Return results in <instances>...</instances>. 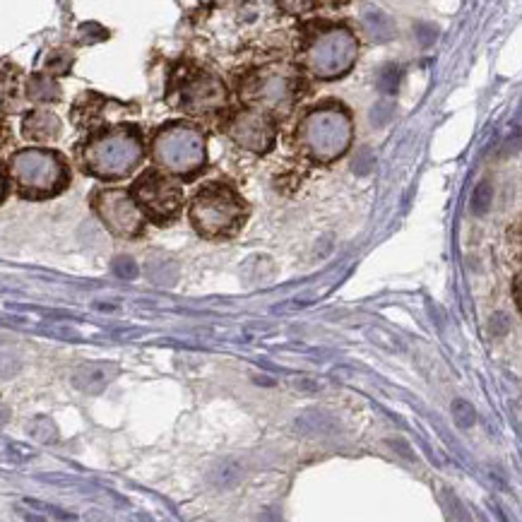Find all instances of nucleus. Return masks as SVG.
Segmentation results:
<instances>
[{
	"label": "nucleus",
	"mask_w": 522,
	"mask_h": 522,
	"mask_svg": "<svg viewBox=\"0 0 522 522\" xmlns=\"http://www.w3.org/2000/svg\"><path fill=\"white\" fill-rule=\"evenodd\" d=\"M140 159V142L130 132H108L84 149V161L99 176H123Z\"/></svg>",
	"instance_id": "f257e3e1"
},
{
	"label": "nucleus",
	"mask_w": 522,
	"mask_h": 522,
	"mask_svg": "<svg viewBox=\"0 0 522 522\" xmlns=\"http://www.w3.org/2000/svg\"><path fill=\"white\" fill-rule=\"evenodd\" d=\"M10 166L17 183L27 193H51L63 181V164L56 154L44 149L17 152Z\"/></svg>",
	"instance_id": "f03ea898"
},
{
	"label": "nucleus",
	"mask_w": 522,
	"mask_h": 522,
	"mask_svg": "<svg viewBox=\"0 0 522 522\" xmlns=\"http://www.w3.org/2000/svg\"><path fill=\"white\" fill-rule=\"evenodd\" d=\"M193 222L200 232L220 234L236 227V215H239V203L224 188H210L200 193L195 205H193Z\"/></svg>",
	"instance_id": "7ed1b4c3"
},
{
	"label": "nucleus",
	"mask_w": 522,
	"mask_h": 522,
	"mask_svg": "<svg viewBox=\"0 0 522 522\" xmlns=\"http://www.w3.org/2000/svg\"><path fill=\"white\" fill-rule=\"evenodd\" d=\"M157 159L166 164L174 171H183V169H193L203 157V144L200 137L193 130H166L157 137L154 142Z\"/></svg>",
	"instance_id": "20e7f679"
},
{
	"label": "nucleus",
	"mask_w": 522,
	"mask_h": 522,
	"mask_svg": "<svg viewBox=\"0 0 522 522\" xmlns=\"http://www.w3.org/2000/svg\"><path fill=\"white\" fill-rule=\"evenodd\" d=\"M96 210H99L101 220L108 224V229H113L116 234L132 236L142 227V217H140L137 208L132 205V200L120 191H106L96 198Z\"/></svg>",
	"instance_id": "39448f33"
},
{
	"label": "nucleus",
	"mask_w": 522,
	"mask_h": 522,
	"mask_svg": "<svg viewBox=\"0 0 522 522\" xmlns=\"http://www.w3.org/2000/svg\"><path fill=\"white\" fill-rule=\"evenodd\" d=\"M140 203L154 217H169L181 205V188L159 174H144L135 188Z\"/></svg>",
	"instance_id": "423d86ee"
},
{
	"label": "nucleus",
	"mask_w": 522,
	"mask_h": 522,
	"mask_svg": "<svg viewBox=\"0 0 522 522\" xmlns=\"http://www.w3.org/2000/svg\"><path fill=\"white\" fill-rule=\"evenodd\" d=\"M311 123L315 125H308L306 128L311 132V147L318 152V154H323V149H332V154H339V152L344 149V142H347L349 137V130H347V120H344L342 125L335 123V113H315L311 116Z\"/></svg>",
	"instance_id": "0eeeda50"
},
{
	"label": "nucleus",
	"mask_w": 522,
	"mask_h": 522,
	"mask_svg": "<svg viewBox=\"0 0 522 522\" xmlns=\"http://www.w3.org/2000/svg\"><path fill=\"white\" fill-rule=\"evenodd\" d=\"M118 368L113 363H99V361H89L82 363L72 371V385L80 392L87 395H99L106 390V385L116 378Z\"/></svg>",
	"instance_id": "6e6552de"
},
{
	"label": "nucleus",
	"mask_w": 522,
	"mask_h": 522,
	"mask_svg": "<svg viewBox=\"0 0 522 522\" xmlns=\"http://www.w3.org/2000/svg\"><path fill=\"white\" fill-rule=\"evenodd\" d=\"M232 135L236 142L246 144L251 149H263L265 142H270V125L258 113L244 111L232 123Z\"/></svg>",
	"instance_id": "1a4fd4ad"
},
{
	"label": "nucleus",
	"mask_w": 522,
	"mask_h": 522,
	"mask_svg": "<svg viewBox=\"0 0 522 522\" xmlns=\"http://www.w3.org/2000/svg\"><path fill=\"white\" fill-rule=\"evenodd\" d=\"M294 429L308 438H330V436L339 433V421L323 409H308L296 416Z\"/></svg>",
	"instance_id": "9d476101"
},
{
	"label": "nucleus",
	"mask_w": 522,
	"mask_h": 522,
	"mask_svg": "<svg viewBox=\"0 0 522 522\" xmlns=\"http://www.w3.org/2000/svg\"><path fill=\"white\" fill-rule=\"evenodd\" d=\"M246 477V463L239 458H222L217 460L215 465L210 467L208 472V479L212 487L227 491V489H234L236 484H241V479Z\"/></svg>",
	"instance_id": "9b49d317"
},
{
	"label": "nucleus",
	"mask_w": 522,
	"mask_h": 522,
	"mask_svg": "<svg viewBox=\"0 0 522 522\" xmlns=\"http://www.w3.org/2000/svg\"><path fill=\"white\" fill-rule=\"evenodd\" d=\"M60 130V120L48 111H34L24 120V135L32 140H53Z\"/></svg>",
	"instance_id": "f8f14e48"
},
{
	"label": "nucleus",
	"mask_w": 522,
	"mask_h": 522,
	"mask_svg": "<svg viewBox=\"0 0 522 522\" xmlns=\"http://www.w3.org/2000/svg\"><path fill=\"white\" fill-rule=\"evenodd\" d=\"M144 275H147L149 282L159 284V287H174L178 282V265L171 258L152 256L144 265Z\"/></svg>",
	"instance_id": "ddd939ff"
},
{
	"label": "nucleus",
	"mask_w": 522,
	"mask_h": 522,
	"mask_svg": "<svg viewBox=\"0 0 522 522\" xmlns=\"http://www.w3.org/2000/svg\"><path fill=\"white\" fill-rule=\"evenodd\" d=\"M27 433L32 436L34 441L44 443V446H56L60 438V431L56 426L51 416H36L27 424Z\"/></svg>",
	"instance_id": "4468645a"
},
{
	"label": "nucleus",
	"mask_w": 522,
	"mask_h": 522,
	"mask_svg": "<svg viewBox=\"0 0 522 522\" xmlns=\"http://www.w3.org/2000/svg\"><path fill=\"white\" fill-rule=\"evenodd\" d=\"M29 96L34 101H56L60 92H58V84L53 80H48L44 75H36L29 80Z\"/></svg>",
	"instance_id": "2eb2a0df"
},
{
	"label": "nucleus",
	"mask_w": 522,
	"mask_h": 522,
	"mask_svg": "<svg viewBox=\"0 0 522 522\" xmlns=\"http://www.w3.org/2000/svg\"><path fill=\"white\" fill-rule=\"evenodd\" d=\"M491 203H494V188H491L489 181H482V183H477V188L472 191L470 208L475 215H487L491 210Z\"/></svg>",
	"instance_id": "dca6fc26"
},
{
	"label": "nucleus",
	"mask_w": 522,
	"mask_h": 522,
	"mask_svg": "<svg viewBox=\"0 0 522 522\" xmlns=\"http://www.w3.org/2000/svg\"><path fill=\"white\" fill-rule=\"evenodd\" d=\"M363 20H366L368 32H371L375 39H387V36H390L392 24H390V20H387L385 12L371 10V12H366V17H363Z\"/></svg>",
	"instance_id": "f3484780"
},
{
	"label": "nucleus",
	"mask_w": 522,
	"mask_h": 522,
	"mask_svg": "<svg viewBox=\"0 0 522 522\" xmlns=\"http://www.w3.org/2000/svg\"><path fill=\"white\" fill-rule=\"evenodd\" d=\"M453 419L455 424H458L460 429H472L477 424V409L472 402H467V399H455L453 402Z\"/></svg>",
	"instance_id": "a211bd4d"
},
{
	"label": "nucleus",
	"mask_w": 522,
	"mask_h": 522,
	"mask_svg": "<svg viewBox=\"0 0 522 522\" xmlns=\"http://www.w3.org/2000/svg\"><path fill=\"white\" fill-rule=\"evenodd\" d=\"M20 368H22V361L15 351L8 347L0 349V375H3V378H12Z\"/></svg>",
	"instance_id": "6ab92c4d"
},
{
	"label": "nucleus",
	"mask_w": 522,
	"mask_h": 522,
	"mask_svg": "<svg viewBox=\"0 0 522 522\" xmlns=\"http://www.w3.org/2000/svg\"><path fill=\"white\" fill-rule=\"evenodd\" d=\"M397 84H399V68H397V65H385V68L380 70V75H378L380 92H385V94L397 92Z\"/></svg>",
	"instance_id": "aec40b11"
},
{
	"label": "nucleus",
	"mask_w": 522,
	"mask_h": 522,
	"mask_svg": "<svg viewBox=\"0 0 522 522\" xmlns=\"http://www.w3.org/2000/svg\"><path fill=\"white\" fill-rule=\"evenodd\" d=\"M443 496H446V506H448V511H450L453 522H472L470 513H467V508L463 506V501H460L453 491H446Z\"/></svg>",
	"instance_id": "412c9836"
},
{
	"label": "nucleus",
	"mask_w": 522,
	"mask_h": 522,
	"mask_svg": "<svg viewBox=\"0 0 522 522\" xmlns=\"http://www.w3.org/2000/svg\"><path fill=\"white\" fill-rule=\"evenodd\" d=\"M113 272L120 277V279H135L137 277V263L128 256H118L116 260H113Z\"/></svg>",
	"instance_id": "4be33fe9"
},
{
	"label": "nucleus",
	"mask_w": 522,
	"mask_h": 522,
	"mask_svg": "<svg viewBox=\"0 0 522 522\" xmlns=\"http://www.w3.org/2000/svg\"><path fill=\"white\" fill-rule=\"evenodd\" d=\"M8 455H10V460H15V463H29V460L36 458V450L29 446H24V443H10Z\"/></svg>",
	"instance_id": "5701e85b"
},
{
	"label": "nucleus",
	"mask_w": 522,
	"mask_h": 522,
	"mask_svg": "<svg viewBox=\"0 0 522 522\" xmlns=\"http://www.w3.org/2000/svg\"><path fill=\"white\" fill-rule=\"evenodd\" d=\"M72 63V58L68 56V53L63 51H53L51 56L46 58V70H53V72H68Z\"/></svg>",
	"instance_id": "b1692460"
},
{
	"label": "nucleus",
	"mask_w": 522,
	"mask_h": 522,
	"mask_svg": "<svg viewBox=\"0 0 522 522\" xmlns=\"http://www.w3.org/2000/svg\"><path fill=\"white\" fill-rule=\"evenodd\" d=\"M373 166H375V157H373V152L368 149V147L359 149V154H356V159H354V171L359 174V176H363V174L371 171Z\"/></svg>",
	"instance_id": "393cba45"
},
{
	"label": "nucleus",
	"mask_w": 522,
	"mask_h": 522,
	"mask_svg": "<svg viewBox=\"0 0 522 522\" xmlns=\"http://www.w3.org/2000/svg\"><path fill=\"white\" fill-rule=\"evenodd\" d=\"M390 118H392V104H387V101H383V104L373 106V111H371V123L375 125V128H383V125H385Z\"/></svg>",
	"instance_id": "a878e982"
},
{
	"label": "nucleus",
	"mask_w": 522,
	"mask_h": 522,
	"mask_svg": "<svg viewBox=\"0 0 522 522\" xmlns=\"http://www.w3.org/2000/svg\"><path fill=\"white\" fill-rule=\"evenodd\" d=\"M24 503H27V506H32V508H36V511H44V513H51V515H56V518H58V520H63V522H70V520H75V518H72L70 513L60 511V508H53V506H48V503H41V501H34V499H24Z\"/></svg>",
	"instance_id": "bb28decb"
},
{
	"label": "nucleus",
	"mask_w": 522,
	"mask_h": 522,
	"mask_svg": "<svg viewBox=\"0 0 522 522\" xmlns=\"http://www.w3.org/2000/svg\"><path fill=\"white\" fill-rule=\"evenodd\" d=\"M416 36H419V41H421L424 46H429V44H433V41H436L438 32H436V27H431V24H419Z\"/></svg>",
	"instance_id": "cd10ccee"
},
{
	"label": "nucleus",
	"mask_w": 522,
	"mask_h": 522,
	"mask_svg": "<svg viewBox=\"0 0 522 522\" xmlns=\"http://www.w3.org/2000/svg\"><path fill=\"white\" fill-rule=\"evenodd\" d=\"M258 522H284V518H282V511H279V508H275V506L263 508V513H260Z\"/></svg>",
	"instance_id": "c85d7f7f"
},
{
	"label": "nucleus",
	"mask_w": 522,
	"mask_h": 522,
	"mask_svg": "<svg viewBox=\"0 0 522 522\" xmlns=\"http://www.w3.org/2000/svg\"><path fill=\"white\" fill-rule=\"evenodd\" d=\"M387 446L395 448V450H399L407 460H414V453H412V448L407 446V443H404L402 438H392V441H387Z\"/></svg>",
	"instance_id": "c756f323"
},
{
	"label": "nucleus",
	"mask_w": 522,
	"mask_h": 522,
	"mask_svg": "<svg viewBox=\"0 0 522 522\" xmlns=\"http://www.w3.org/2000/svg\"><path fill=\"white\" fill-rule=\"evenodd\" d=\"M87 522H113V520H111V515L104 513V511H89Z\"/></svg>",
	"instance_id": "7c9ffc66"
},
{
	"label": "nucleus",
	"mask_w": 522,
	"mask_h": 522,
	"mask_svg": "<svg viewBox=\"0 0 522 522\" xmlns=\"http://www.w3.org/2000/svg\"><path fill=\"white\" fill-rule=\"evenodd\" d=\"M10 421V409L5 404H0V426H3V424H8Z\"/></svg>",
	"instance_id": "2f4dec72"
},
{
	"label": "nucleus",
	"mask_w": 522,
	"mask_h": 522,
	"mask_svg": "<svg viewBox=\"0 0 522 522\" xmlns=\"http://www.w3.org/2000/svg\"><path fill=\"white\" fill-rule=\"evenodd\" d=\"M24 522H46V518L36 513H24Z\"/></svg>",
	"instance_id": "473e14b6"
},
{
	"label": "nucleus",
	"mask_w": 522,
	"mask_h": 522,
	"mask_svg": "<svg viewBox=\"0 0 522 522\" xmlns=\"http://www.w3.org/2000/svg\"><path fill=\"white\" fill-rule=\"evenodd\" d=\"M515 303H518V306H520V277L518 279H515Z\"/></svg>",
	"instance_id": "72a5a7b5"
},
{
	"label": "nucleus",
	"mask_w": 522,
	"mask_h": 522,
	"mask_svg": "<svg viewBox=\"0 0 522 522\" xmlns=\"http://www.w3.org/2000/svg\"><path fill=\"white\" fill-rule=\"evenodd\" d=\"M0 198H3V178H0Z\"/></svg>",
	"instance_id": "f704fd0d"
},
{
	"label": "nucleus",
	"mask_w": 522,
	"mask_h": 522,
	"mask_svg": "<svg viewBox=\"0 0 522 522\" xmlns=\"http://www.w3.org/2000/svg\"><path fill=\"white\" fill-rule=\"evenodd\" d=\"M0 135H3V123H0Z\"/></svg>",
	"instance_id": "c9c22d12"
}]
</instances>
